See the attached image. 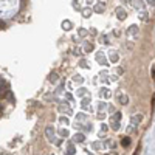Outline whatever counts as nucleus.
<instances>
[{"instance_id":"f03ea898","label":"nucleus","mask_w":155,"mask_h":155,"mask_svg":"<svg viewBox=\"0 0 155 155\" xmlns=\"http://www.w3.org/2000/svg\"><path fill=\"white\" fill-rule=\"evenodd\" d=\"M74 141H76V143H82V141H84V135H76Z\"/></svg>"},{"instance_id":"f257e3e1","label":"nucleus","mask_w":155,"mask_h":155,"mask_svg":"<svg viewBox=\"0 0 155 155\" xmlns=\"http://www.w3.org/2000/svg\"><path fill=\"white\" fill-rule=\"evenodd\" d=\"M121 146H123V147H129V146H130V138L124 137V138L121 140Z\"/></svg>"},{"instance_id":"7ed1b4c3","label":"nucleus","mask_w":155,"mask_h":155,"mask_svg":"<svg viewBox=\"0 0 155 155\" xmlns=\"http://www.w3.org/2000/svg\"><path fill=\"white\" fill-rule=\"evenodd\" d=\"M110 59H112V61L115 62L116 59H118V54H115V53H112V56H110Z\"/></svg>"}]
</instances>
